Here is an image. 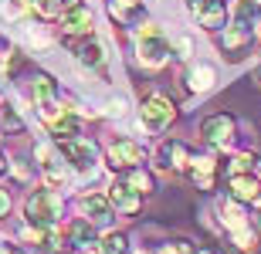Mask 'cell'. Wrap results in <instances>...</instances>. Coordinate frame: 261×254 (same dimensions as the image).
Wrapping results in <instances>:
<instances>
[{"instance_id": "6da1fadb", "label": "cell", "mask_w": 261, "mask_h": 254, "mask_svg": "<svg viewBox=\"0 0 261 254\" xmlns=\"http://www.w3.org/2000/svg\"><path fill=\"white\" fill-rule=\"evenodd\" d=\"M136 54L143 61L146 68H163L173 48H170V38L163 34V27H156V24H146L139 31V38H136Z\"/></svg>"}, {"instance_id": "7a4b0ae2", "label": "cell", "mask_w": 261, "mask_h": 254, "mask_svg": "<svg viewBox=\"0 0 261 254\" xmlns=\"http://www.w3.org/2000/svg\"><path fill=\"white\" fill-rule=\"evenodd\" d=\"M58 210H61V204L51 190H34L28 196V204H24V217H28V224L34 231H51L55 220H58Z\"/></svg>"}, {"instance_id": "3957f363", "label": "cell", "mask_w": 261, "mask_h": 254, "mask_svg": "<svg viewBox=\"0 0 261 254\" xmlns=\"http://www.w3.org/2000/svg\"><path fill=\"white\" fill-rule=\"evenodd\" d=\"M58 156L65 159L75 173H92L98 166V149L88 139H58Z\"/></svg>"}, {"instance_id": "277c9868", "label": "cell", "mask_w": 261, "mask_h": 254, "mask_svg": "<svg viewBox=\"0 0 261 254\" xmlns=\"http://www.w3.org/2000/svg\"><path fill=\"white\" fill-rule=\"evenodd\" d=\"M173 116H176V105L166 95H146L143 105H139V119L149 132H163L173 122Z\"/></svg>"}, {"instance_id": "5b68a950", "label": "cell", "mask_w": 261, "mask_h": 254, "mask_svg": "<svg viewBox=\"0 0 261 254\" xmlns=\"http://www.w3.org/2000/svg\"><path fill=\"white\" fill-rule=\"evenodd\" d=\"M190 14L203 31H224L227 27V4L224 0H187Z\"/></svg>"}, {"instance_id": "8992f818", "label": "cell", "mask_w": 261, "mask_h": 254, "mask_svg": "<svg viewBox=\"0 0 261 254\" xmlns=\"http://www.w3.org/2000/svg\"><path fill=\"white\" fill-rule=\"evenodd\" d=\"M234 129H238V122H234L231 116L217 112V116H207V119L200 122V136L207 139L211 146H231Z\"/></svg>"}, {"instance_id": "52a82bcc", "label": "cell", "mask_w": 261, "mask_h": 254, "mask_svg": "<svg viewBox=\"0 0 261 254\" xmlns=\"http://www.w3.org/2000/svg\"><path fill=\"white\" fill-rule=\"evenodd\" d=\"M227 190H231V200H238V204H261V176L258 173H231Z\"/></svg>"}, {"instance_id": "ba28073f", "label": "cell", "mask_w": 261, "mask_h": 254, "mask_svg": "<svg viewBox=\"0 0 261 254\" xmlns=\"http://www.w3.org/2000/svg\"><path fill=\"white\" fill-rule=\"evenodd\" d=\"M109 163L116 170H133L143 163V146L133 143V139H116L112 146H109Z\"/></svg>"}, {"instance_id": "9c48e42d", "label": "cell", "mask_w": 261, "mask_h": 254, "mask_svg": "<svg viewBox=\"0 0 261 254\" xmlns=\"http://www.w3.org/2000/svg\"><path fill=\"white\" fill-rule=\"evenodd\" d=\"M61 31H65L68 38H82V34H88V31H92V10H88L85 4H71V7H65V14H61Z\"/></svg>"}, {"instance_id": "30bf717a", "label": "cell", "mask_w": 261, "mask_h": 254, "mask_svg": "<svg viewBox=\"0 0 261 254\" xmlns=\"http://www.w3.org/2000/svg\"><path fill=\"white\" fill-rule=\"evenodd\" d=\"M254 38V27L251 24H238V20H231V27H224V38H221V48L227 51V58H241V51L251 44Z\"/></svg>"}, {"instance_id": "8fae6325", "label": "cell", "mask_w": 261, "mask_h": 254, "mask_svg": "<svg viewBox=\"0 0 261 254\" xmlns=\"http://www.w3.org/2000/svg\"><path fill=\"white\" fill-rule=\"evenodd\" d=\"M109 200H112V207L122 210V214H136L139 204H143V193L133 190L126 180H119V183H112V190H109Z\"/></svg>"}, {"instance_id": "7c38bea8", "label": "cell", "mask_w": 261, "mask_h": 254, "mask_svg": "<svg viewBox=\"0 0 261 254\" xmlns=\"http://www.w3.org/2000/svg\"><path fill=\"white\" fill-rule=\"evenodd\" d=\"M78 207H82V214H85L88 220H95V224H106L109 217H112V200H109L106 193H85L78 200Z\"/></svg>"}, {"instance_id": "4fadbf2b", "label": "cell", "mask_w": 261, "mask_h": 254, "mask_svg": "<svg viewBox=\"0 0 261 254\" xmlns=\"http://www.w3.org/2000/svg\"><path fill=\"white\" fill-rule=\"evenodd\" d=\"M160 166L163 170H187L190 166V149L184 146V143H163L160 146Z\"/></svg>"}, {"instance_id": "5bb4252c", "label": "cell", "mask_w": 261, "mask_h": 254, "mask_svg": "<svg viewBox=\"0 0 261 254\" xmlns=\"http://www.w3.org/2000/svg\"><path fill=\"white\" fill-rule=\"evenodd\" d=\"M68 241L78 247V251H85V247H98V234H95V220H75V224L68 227Z\"/></svg>"}, {"instance_id": "9a60e30c", "label": "cell", "mask_w": 261, "mask_h": 254, "mask_svg": "<svg viewBox=\"0 0 261 254\" xmlns=\"http://www.w3.org/2000/svg\"><path fill=\"white\" fill-rule=\"evenodd\" d=\"M75 54L85 68H102V65H106V48H102V41H95V38H85L78 44Z\"/></svg>"}, {"instance_id": "2e32d148", "label": "cell", "mask_w": 261, "mask_h": 254, "mask_svg": "<svg viewBox=\"0 0 261 254\" xmlns=\"http://www.w3.org/2000/svg\"><path fill=\"white\" fill-rule=\"evenodd\" d=\"M109 10H112V17L122 20V24H139V20H143V0H112Z\"/></svg>"}, {"instance_id": "e0dca14e", "label": "cell", "mask_w": 261, "mask_h": 254, "mask_svg": "<svg viewBox=\"0 0 261 254\" xmlns=\"http://www.w3.org/2000/svg\"><path fill=\"white\" fill-rule=\"evenodd\" d=\"M48 132H51L55 139H75V136H78V119L65 108L58 119H51V122H48Z\"/></svg>"}, {"instance_id": "ac0fdd59", "label": "cell", "mask_w": 261, "mask_h": 254, "mask_svg": "<svg viewBox=\"0 0 261 254\" xmlns=\"http://www.w3.org/2000/svg\"><path fill=\"white\" fill-rule=\"evenodd\" d=\"M214 81H217L214 65H194L190 75H187V85L194 88V92H207V88H214Z\"/></svg>"}, {"instance_id": "d6986e66", "label": "cell", "mask_w": 261, "mask_h": 254, "mask_svg": "<svg viewBox=\"0 0 261 254\" xmlns=\"http://www.w3.org/2000/svg\"><path fill=\"white\" fill-rule=\"evenodd\" d=\"M34 102H38V105L58 102V85H55L51 75H38V78H34Z\"/></svg>"}, {"instance_id": "ffe728a7", "label": "cell", "mask_w": 261, "mask_h": 254, "mask_svg": "<svg viewBox=\"0 0 261 254\" xmlns=\"http://www.w3.org/2000/svg\"><path fill=\"white\" fill-rule=\"evenodd\" d=\"M258 0H238L234 4V10H231V20H238V24H258Z\"/></svg>"}, {"instance_id": "44dd1931", "label": "cell", "mask_w": 261, "mask_h": 254, "mask_svg": "<svg viewBox=\"0 0 261 254\" xmlns=\"http://www.w3.org/2000/svg\"><path fill=\"white\" fill-rule=\"evenodd\" d=\"M133 190H139V193H153V176L146 173V170H139V166H133V170H126V176H122Z\"/></svg>"}, {"instance_id": "7402d4cb", "label": "cell", "mask_w": 261, "mask_h": 254, "mask_svg": "<svg viewBox=\"0 0 261 254\" xmlns=\"http://www.w3.org/2000/svg\"><path fill=\"white\" fill-rule=\"evenodd\" d=\"M34 14H41V17H58V14H65V0H24Z\"/></svg>"}, {"instance_id": "603a6c76", "label": "cell", "mask_w": 261, "mask_h": 254, "mask_svg": "<svg viewBox=\"0 0 261 254\" xmlns=\"http://www.w3.org/2000/svg\"><path fill=\"white\" fill-rule=\"evenodd\" d=\"M98 254H126V237L122 234H106L98 241Z\"/></svg>"}, {"instance_id": "cb8c5ba5", "label": "cell", "mask_w": 261, "mask_h": 254, "mask_svg": "<svg viewBox=\"0 0 261 254\" xmlns=\"http://www.w3.org/2000/svg\"><path fill=\"white\" fill-rule=\"evenodd\" d=\"M231 237H234V244H238V247H251L254 241H258V231H254L251 224H241V227H234V231H231Z\"/></svg>"}, {"instance_id": "d4e9b609", "label": "cell", "mask_w": 261, "mask_h": 254, "mask_svg": "<svg viewBox=\"0 0 261 254\" xmlns=\"http://www.w3.org/2000/svg\"><path fill=\"white\" fill-rule=\"evenodd\" d=\"M4 126L14 129V132H20V129H24V119H20L14 108H7V112H4Z\"/></svg>"}, {"instance_id": "484cf974", "label": "cell", "mask_w": 261, "mask_h": 254, "mask_svg": "<svg viewBox=\"0 0 261 254\" xmlns=\"http://www.w3.org/2000/svg\"><path fill=\"white\" fill-rule=\"evenodd\" d=\"M10 210V196H7V190H0V217Z\"/></svg>"}, {"instance_id": "4316f807", "label": "cell", "mask_w": 261, "mask_h": 254, "mask_svg": "<svg viewBox=\"0 0 261 254\" xmlns=\"http://www.w3.org/2000/svg\"><path fill=\"white\" fill-rule=\"evenodd\" d=\"M221 254H244V247H238V244H234V247H224Z\"/></svg>"}, {"instance_id": "83f0119b", "label": "cell", "mask_w": 261, "mask_h": 254, "mask_svg": "<svg viewBox=\"0 0 261 254\" xmlns=\"http://www.w3.org/2000/svg\"><path fill=\"white\" fill-rule=\"evenodd\" d=\"M254 81L261 85V61H258V68H254Z\"/></svg>"}, {"instance_id": "f1b7e54d", "label": "cell", "mask_w": 261, "mask_h": 254, "mask_svg": "<svg viewBox=\"0 0 261 254\" xmlns=\"http://www.w3.org/2000/svg\"><path fill=\"white\" fill-rule=\"evenodd\" d=\"M4 173H7V159L0 156V176H4Z\"/></svg>"}, {"instance_id": "f546056e", "label": "cell", "mask_w": 261, "mask_h": 254, "mask_svg": "<svg viewBox=\"0 0 261 254\" xmlns=\"http://www.w3.org/2000/svg\"><path fill=\"white\" fill-rule=\"evenodd\" d=\"M197 254H214V251H211V247H200V251H197Z\"/></svg>"}, {"instance_id": "4dcf8cb0", "label": "cell", "mask_w": 261, "mask_h": 254, "mask_svg": "<svg viewBox=\"0 0 261 254\" xmlns=\"http://www.w3.org/2000/svg\"><path fill=\"white\" fill-rule=\"evenodd\" d=\"M0 98H4V92H0Z\"/></svg>"}]
</instances>
